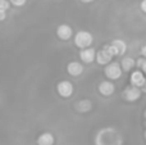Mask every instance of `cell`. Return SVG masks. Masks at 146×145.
<instances>
[{
  "instance_id": "6da1fadb",
  "label": "cell",
  "mask_w": 146,
  "mask_h": 145,
  "mask_svg": "<svg viewBox=\"0 0 146 145\" xmlns=\"http://www.w3.org/2000/svg\"><path fill=\"white\" fill-rule=\"evenodd\" d=\"M92 43V35L87 31H80V32L76 33L74 36V44L76 46L81 49H85V48H88Z\"/></svg>"
},
{
  "instance_id": "7a4b0ae2",
  "label": "cell",
  "mask_w": 146,
  "mask_h": 145,
  "mask_svg": "<svg viewBox=\"0 0 146 145\" xmlns=\"http://www.w3.org/2000/svg\"><path fill=\"white\" fill-rule=\"evenodd\" d=\"M95 58H96V61H98V63L101 64V66L110 63L111 58H113V54H111L110 49H109V45H105L101 50H99L98 53H96Z\"/></svg>"
},
{
  "instance_id": "3957f363",
  "label": "cell",
  "mask_w": 146,
  "mask_h": 145,
  "mask_svg": "<svg viewBox=\"0 0 146 145\" xmlns=\"http://www.w3.org/2000/svg\"><path fill=\"white\" fill-rule=\"evenodd\" d=\"M105 74L110 80H118L122 76V68L118 63H110L105 67Z\"/></svg>"
},
{
  "instance_id": "277c9868",
  "label": "cell",
  "mask_w": 146,
  "mask_h": 145,
  "mask_svg": "<svg viewBox=\"0 0 146 145\" xmlns=\"http://www.w3.org/2000/svg\"><path fill=\"white\" fill-rule=\"evenodd\" d=\"M109 49H110L111 54L113 55H123L127 50V45L123 40H113L111 44L109 45Z\"/></svg>"
},
{
  "instance_id": "5b68a950",
  "label": "cell",
  "mask_w": 146,
  "mask_h": 145,
  "mask_svg": "<svg viewBox=\"0 0 146 145\" xmlns=\"http://www.w3.org/2000/svg\"><path fill=\"white\" fill-rule=\"evenodd\" d=\"M56 90L62 98H69L73 92V85L69 81H60L56 86Z\"/></svg>"
},
{
  "instance_id": "8992f818",
  "label": "cell",
  "mask_w": 146,
  "mask_h": 145,
  "mask_svg": "<svg viewBox=\"0 0 146 145\" xmlns=\"http://www.w3.org/2000/svg\"><path fill=\"white\" fill-rule=\"evenodd\" d=\"M123 96L126 98L128 102H135V100H137L140 96H141V90H140V87L132 85V86L127 87V89L123 91Z\"/></svg>"
},
{
  "instance_id": "52a82bcc",
  "label": "cell",
  "mask_w": 146,
  "mask_h": 145,
  "mask_svg": "<svg viewBox=\"0 0 146 145\" xmlns=\"http://www.w3.org/2000/svg\"><path fill=\"white\" fill-rule=\"evenodd\" d=\"M95 57H96V51L94 50L92 48H90V46L82 49L80 53V58L83 63H91V62L95 59Z\"/></svg>"
},
{
  "instance_id": "ba28073f",
  "label": "cell",
  "mask_w": 146,
  "mask_h": 145,
  "mask_svg": "<svg viewBox=\"0 0 146 145\" xmlns=\"http://www.w3.org/2000/svg\"><path fill=\"white\" fill-rule=\"evenodd\" d=\"M72 33H73L72 28L68 25H60L58 27V30H56V35H58V37L60 40H68V39H71Z\"/></svg>"
},
{
  "instance_id": "9c48e42d",
  "label": "cell",
  "mask_w": 146,
  "mask_h": 145,
  "mask_svg": "<svg viewBox=\"0 0 146 145\" xmlns=\"http://www.w3.org/2000/svg\"><path fill=\"white\" fill-rule=\"evenodd\" d=\"M67 71H68V73L71 74V76L77 77V76H80V74L82 73L83 67H82V64H81L80 62H71V63L67 66Z\"/></svg>"
},
{
  "instance_id": "30bf717a",
  "label": "cell",
  "mask_w": 146,
  "mask_h": 145,
  "mask_svg": "<svg viewBox=\"0 0 146 145\" xmlns=\"http://www.w3.org/2000/svg\"><path fill=\"white\" fill-rule=\"evenodd\" d=\"M131 84L133 85V86H137V87H142L145 84V77L144 74H142L141 71H135L133 73L131 74Z\"/></svg>"
},
{
  "instance_id": "8fae6325",
  "label": "cell",
  "mask_w": 146,
  "mask_h": 145,
  "mask_svg": "<svg viewBox=\"0 0 146 145\" xmlns=\"http://www.w3.org/2000/svg\"><path fill=\"white\" fill-rule=\"evenodd\" d=\"M99 91H100V94L104 95V96H109V95H111L114 91V85L111 84L110 81H103L99 85Z\"/></svg>"
},
{
  "instance_id": "7c38bea8",
  "label": "cell",
  "mask_w": 146,
  "mask_h": 145,
  "mask_svg": "<svg viewBox=\"0 0 146 145\" xmlns=\"http://www.w3.org/2000/svg\"><path fill=\"white\" fill-rule=\"evenodd\" d=\"M54 136L50 132H44L37 138V145H53Z\"/></svg>"
},
{
  "instance_id": "4fadbf2b",
  "label": "cell",
  "mask_w": 146,
  "mask_h": 145,
  "mask_svg": "<svg viewBox=\"0 0 146 145\" xmlns=\"http://www.w3.org/2000/svg\"><path fill=\"white\" fill-rule=\"evenodd\" d=\"M121 63H122V68H123L124 71H129V69L136 64V62H135V59L129 58V57H126V58H123V61H122Z\"/></svg>"
},
{
  "instance_id": "5bb4252c",
  "label": "cell",
  "mask_w": 146,
  "mask_h": 145,
  "mask_svg": "<svg viewBox=\"0 0 146 145\" xmlns=\"http://www.w3.org/2000/svg\"><path fill=\"white\" fill-rule=\"evenodd\" d=\"M9 7H10L9 0H0V10L7 12V10L9 9Z\"/></svg>"
},
{
  "instance_id": "9a60e30c",
  "label": "cell",
  "mask_w": 146,
  "mask_h": 145,
  "mask_svg": "<svg viewBox=\"0 0 146 145\" xmlns=\"http://www.w3.org/2000/svg\"><path fill=\"white\" fill-rule=\"evenodd\" d=\"M27 0H9V3H12V5L14 7H22V5L26 4Z\"/></svg>"
},
{
  "instance_id": "2e32d148",
  "label": "cell",
  "mask_w": 146,
  "mask_h": 145,
  "mask_svg": "<svg viewBox=\"0 0 146 145\" xmlns=\"http://www.w3.org/2000/svg\"><path fill=\"white\" fill-rule=\"evenodd\" d=\"M136 64H137V66H139L140 68H141L142 71H144L145 73H146V61H145V59H139Z\"/></svg>"
},
{
  "instance_id": "e0dca14e",
  "label": "cell",
  "mask_w": 146,
  "mask_h": 145,
  "mask_svg": "<svg viewBox=\"0 0 146 145\" xmlns=\"http://www.w3.org/2000/svg\"><path fill=\"white\" fill-rule=\"evenodd\" d=\"M140 8H141V10L144 13H146V0H142L141 4H140Z\"/></svg>"
},
{
  "instance_id": "ac0fdd59",
  "label": "cell",
  "mask_w": 146,
  "mask_h": 145,
  "mask_svg": "<svg viewBox=\"0 0 146 145\" xmlns=\"http://www.w3.org/2000/svg\"><path fill=\"white\" fill-rule=\"evenodd\" d=\"M5 17H7V12H3V10H0V21H4Z\"/></svg>"
},
{
  "instance_id": "d6986e66",
  "label": "cell",
  "mask_w": 146,
  "mask_h": 145,
  "mask_svg": "<svg viewBox=\"0 0 146 145\" xmlns=\"http://www.w3.org/2000/svg\"><path fill=\"white\" fill-rule=\"evenodd\" d=\"M141 53H142V55H145V57H146V44L141 48Z\"/></svg>"
},
{
  "instance_id": "ffe728a7",
  "label": "cell",
  "mask_w": 146,
  "mask_h": 145,
  "mask_svg": "<svg viewBox=\"0 0 146 145\" xmlns=\"http://www.w3.org/2000/svg\"><path fill=\"white\" fill-rule=\"evenodd\" d=\"M82 3H91V1H94V0H81Z\"/></svg>"
},
{
  "instance_id": "44dd1931",
  "label": "cell",
  "mask_w": 146,
  "mask_h": 145,
  "mask_svg": "<svg viewBox=\"0 0 146 145\" xmlns=\"http://www.w3.org/2000/svg\"><path fill=\"white\" fill-rule=\"evenodd\" d=\"M142 89H144V91L146 92V82H145V84H144V86H142Z\"/></svg>"
},
{
  "instance_id": "7402d4cb",
  "label": "cell",
  "mask_w": 146,
  "mask_h": 145,
  "mask_svg": "<svg viewBox=\"0 0 146 145\" xmlns=\"http://www.w3.org/2000/svg\"><path fill=\"white\" fill-rule=\"evenodd\" d=\"M145 136H146V134H145Z\"/></svg>"
}]
</instances>
